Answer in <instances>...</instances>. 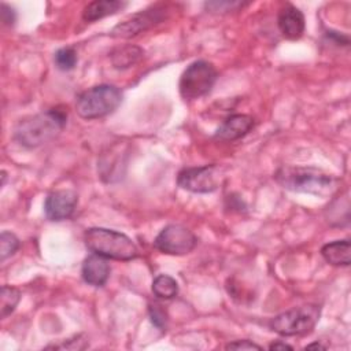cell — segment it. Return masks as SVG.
<instances>
[{"instance_id": "d6986e66", "label": "cell", "mask_w": 351, "mask_h": 351, "mask_svg": "<svg viewBox=\"0 0 351 351\" xmlns=\"http://www.w3.org/2000/svg\"><path fill=\"white\" fill-rule=\"evenodd\" d=\"M53 62H55V66L62 70V71H70L75 67L77 62H78V58H77V52L73 47H64V48H60L55 52V56H53Z\"/></svg>"}, {"instance_id": "4fadbf2b", "label": "cell", "mask_w": 351, "mask_h": 351, "mask_svg": "<svg viewBox=\"0 0 351 351\" xmlns=\"http://www.w3.org/2000/svg\"><path fill=\"white\" fill-rule=\"evenodd\" d=\"M81 276L86 284L92 287H103L110 277V265L106 258L92 254L84 259Z\"/></svg>"}, {"instance_id": "5bb4252c", "label": "cell", "mask_w": 351, "mask_h": 351, "mask_svg": "<svg viewBox=\"0 0 351 351\" xmlns=\"http://www.w3.org/2000/svg\"><path fill=\"white\" fill-rule=\"evenodd\" d=\"M126 1L121 0H95L88 3L82 10V19L85 22H95L97 19L114 15L126 7Z\"/></svg>"}, {"instance_id": "9c48e42d", "label": "cell", "mask_w": 351, "mask_h": 351, "mask_svg": "<svg viewBox=\"0 0 351 351\" xmlns=\"http://www.w3.org/2000/svg\"><path fill=\"white\" fill-rule=\"evenodd\" d=\"M197 244V239L188 228L170 223L165 226L154 240V245L167 255H185L189 254Z\"/></svg>"}, {"instance_id": "d4e9b609", "label": "cell", "mask_w": 351, "mask_h": 351, "mask_svg": "<svg viewBox=\"0 0 351 351\" xmlns=\"http://www.w3.org/2000/svg\"><path fill=\"white\" fill-rule=\"evenodd\" d=\"M269 350H293V347L282 341H274L269 346Z\"/></svg>"}, {"instance_id": "2e32d148", "label": "cell", "mask_w": 351, "mask_h": 351, "mask_svg": "<svg viewBox=\"0 0 351 351\" xmlns=\"http://www.w3.org/2000/svg\"><path fill=\"white\" fill-rule=\"evenodd\" d=\"M144 55V51L136 45H123L115 48L111 53V63L115 69H128L136 64Z\"/></svg>"}, {"instance_id": "7a4b0ae2", "label": "cell", "mask_w": 351, "mask_h": 351, "mask_svg": "<svg viewBox=\"0 0 351 351\" xmlns=\"http://www.w3.org/2000/svg\"><path fill=\"white\" fill-rule=\"evenodd\" d=\"M67 114L51 108L21 119L14 128V138L26 148H37L53 140L66 126Z\"/></svg>"}, {"instance_id": "44dd1931", "label": "cell", "mask_w": 351, "mask_h": 351, "mask_svg": "<svg viewBox=\"0 0 351 351\" xmlns=\"http://www.w3.org/2000/svg\"><path fill=\"white\" fill-rule=\"evenodd\" d=\"M148 314H149V319H151L154 326H156L159 330H166L167 313L160 304H158V303L149 304L148 306Z\"/></svg>"}, {"instance_id": "cb8c5ba5", "label": "cell", "mask_w": 351, "mask_h": 351, "mask_svg": "<svg viewBox=\"0 0 351 351\" xmlns=\"http://www.w3.org/2000/svg\"><path fill=\"white\" fill-rule=\"evenodd\" d=\"M225 350H262V347L251 340H236L228 343L225 346Z\"/></svg>"}, {"instance_id": "8992f818", "label": "cell", "mask_w": 351, "mask_h": 351, "mask_svg": "<svg viewBox=\"0 0 351 351\" xmlns=\"http://www.w3.org/2000/svg\"><path fill=\"white\" fill-rule=\"evenodd\" d=\"M218 78V71L207 60L192 62L181 74L178 89L185 100L199 99L207 95Z\"/></svg>"}, {"instance_id": "7402d4cb", "label": "cell", "mask_w": 351, "mask_h": 351, "mask_svg": "<svg viewBox=\"0 0 351 351\" xmlns=\"http://www.w3.org/2000/svg\"><path fill=\"white\" fill-rule=\"evenodd\" d=\"M247 3L243 1H206L204 7L207 11L211 12H229V11H236L239 8H241L243 5H245Z\"/></svg>"}, {"instance_id": "484cf974", "label": "cell", "mask_w": 351, "mask_h": 351, "mask_svg": "<svg viewBox=\"0 0 351 351\" xmlns=\"http://www.w3.org/2000/svg\"><path fill=\"white\" fill-rule=\"evenodd\" d=\"M311 348H325L322 344H319V343H313V344H307L306 347H304V350H311Z\"/></svg>"}, {"instance_id": "ac0fdd59", "label": "cell", "mask_w": 351, "mask_h": 351, "mask_svg": "<svg viewBox=\"0 0 351 351\" xmlns=\"http://www.w3.org/2000/svg\"><path fill=\"white\" fill-rule=\"evenodd\" d=\"M21 300V291L11 285H3L0 292V315L7 318L18 306Z\"/></svg>"}, {"instance_id": "3957f363", "label": "cell", "mask_w": 351, "mask_h": 351, "mask_svg": "<svg viewBox=\"0 0 351 351\" xmlns=\"http://www.w3.org/2000/svg\"><path fill=\"white\" fill-rule=\"evenodd\" d=\"M86 248L106 259L130 261L138 254L133 240L125 233L107 228H89L84 233Z\"/></svg>"}, {"instance_id": "52a82bcc", "label": "cell", "mask_w": 351, "mask_h": 351, "mask_svg": "<svg viewBox=\"0 0 351 351\" xmlns=\"http://www.w3.org/2000/svg\"><path fill=\"white\" fill-rule=\"evenodd\" d=\"M170 8L166 4H155L145 10H141L123 22L115 25L110 32V36L114 38H130L134 37L155 25L163 22L167 18Z\"/></svg>"}, {"instance_id": "ffe728a7", "label": "cell", "mask_w": 351, "mask_h": 351, "mask_svg": "<svg viewBox=\"0 0 351 351\" xmlns=\"http://www.w3.org/2000/svg\"><path fill=\"white\" fill-rule=\"evenodd\" d=\"M19 248V239L8 230H3L0 234V259L5 261L8 256L14 255Z\"/></svg>"}, {"instance_id": "5b68a950", "label": "cell", "mask_w": 351, "mask_h": 351, "mask_svg": "<svg viewBox=\"0 0 351 351\" xmlns=\"http://www.w3.org/2000/svg\"><path fill=\"white\" fill-rule=\"evenodd\" d=\"M321 315L318 304H303L287 310L269 322V326L281 336H302L310 333Z\"/></svg>"}, {"instance_id": "30bf717a", "label": "cell", "mask_w": 351, "mask_h": 351, "mask_svg": "<svg viewBox=\"0 0 351 351\" xmlns=\"http://www.w3.org/2000/svg\"><path fill=\"white\" fill-rule=\"evenodd\" d=\"M78 196L74 191L60 189L51 192L44 203L45 217L51 221H63L73 215Z\"/></svg>"}, {"instance_id": "6da1fadb", "label": "cell", "mask_w": 351, "mask_h": 351, "mask_svg": "<svg viewBox=\"0 0 351 351\" xmlns=\"http://www.w3.org/2000/svg\"><path fill=\"white\" fill-rule=\"evenodd\" d=\"M274 180L287 191L319 197H329L339 188L336 177L315 167L282 166L274 173Z\"/></svg>"}, {"instance_id": "603a6c76", "label": "cell", "mask_w": 351, "mask_h": 351, "mask_svg": "<svg viewBox=\"0 0 351 351\" xmlns=\"http://www.w3.org/2000/svg\"><path fill=\"white\" fill-rule=\"evenodd\" d=\"M0 14H1V22H3L4 25L12 26V25L15 23V21H16V12H15V10H14L11 5H8V4H5V3H1V4H0Z\"/></svg>"}, {"instance_id": "ba28073f", "label": "cell", "mask_w": 351, "mask_h": 351, "mask_svg": "<svg viewBox=\"0 0 351 351\" xmlns=\"http://www.w3.org/2000/svg\"><path fill=\"white\" fill-rule=\"evenodd\" d=\"M222 178L221 166L206 165L182 169L177 176V184L182 189L193 193H211L219 188Z\"/></svg>"}, {"instance_id": "277c9868", "label": "cell", "mask_w": 351, "mask_h": 351, "mask_svg": "<svg viewBox=\"0 0 351 351\" xmlns=\"http://www.w3.org/2000/svg\"><path fill=\"white\" fill-rule=\"evenodd\" d=\"M122 101L118 86L100 84L84 90L75 101V111L84 119H97L114 112Z\"/></svg>"}, {"instance_id": "9a60e30c", "label": "cell", "mask_w": 351, "mask_h": 351, "mask_svg": "<svg viewBox=\"0 0 351 351\" xmlns=\"http://www.w3.org/2000/svg\"><path fill=\"white\" fill-rule=\"evenodd\" d=\"M322 258L333 266H348L351 263L350 240H336L321 248Z\"/></svg>"}, {"instance_id": "7c38bea8", "label": "cell", "mask_w": 351, "mask_h": 351, "mask_svg": "<svg viewBox=\"0 0 351 351\" xmlns=\"http://www.w3.org/2000/svg\"><path fill=\"white\" fill-rule=\"evenodd\" d=\"M277 25L285 38L296 40L304 32V15L298 7L288 4L278 11Z\"/></svg>"}, {"instance_id": "e0dca14e", "label": "cell", "mask_w": 351, "mask_h": 351, "mask_svg": "<svg viewBox=\"0 0 351 351\" xmlns=\"http://www.w3.org/2000/svg\"><path fill=\"white\" fill-rule=\"evenodd\" d=\"M152 292L159 299H173L178 293V284L177 281L167 276V274H159L152 281Z\"/></svg>"}, {"instance_id": "8fae6325", "label": "cell", "mask_w": 351, "mask_h": 351, "mask_svg": "<svg viewBox=\"0 0 351 351\" xmlns=\"http://www.w3.org/2000/svg\"><path fill=\"white\" fill-rule=\"evenodd\" d=\"M255 122L251 115L247 114H233L228 117L222 125L217 129L214 138L221 141H234L244 137L251 132Z\"/></svg>"}]
</instances>
